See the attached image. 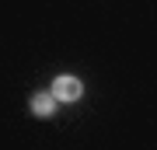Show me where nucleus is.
I'll list each match as a JSON object with an SVG mask.
<instances>
[{"label": "nucleus", "instance_id": "obj_2", "mask_svg": "<svg viewBox=\"0 0 157 150\" xmlns=\"http://www.w3.org/2000/svg\"><path fill=\"white\" fill-rule=\"evenodd\" d=\"M28 108H32V115H52L56 112V101H52V94L49 91H39V94H32V101H28Z\"/></svg>", "mask_w": 157, "mask_h": 150}, {"label": "nucleus", "instance_id": "obj_1", "mask_svg": "<svg viewBox=\"0 0 157 150\" xmlns=\"http://www.w3.org/2000/svg\"><path fill=\"white\" fill-rule=\"evenodd\" d=\"M52 101H77L80 94H84V84H80V77H73V73H63V77L52 80Z\"/></svg>", "mask_w": 157, "mask_h": 150}]
</instances>
